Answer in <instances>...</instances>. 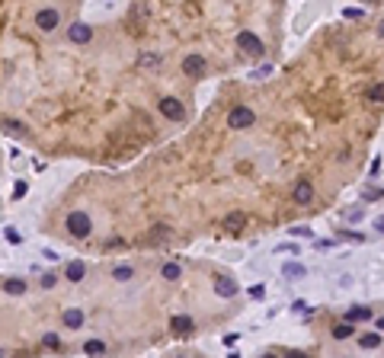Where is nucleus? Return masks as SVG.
I'll list each match as a JSON object with an SVG mask.
<instances>
[{"label":"nucleus","instance_id":"5701e85b","mask_svg":"<svg viewBox=\"0 0 384 358\" xmlns=\"http://www.w3.org/2000/svg\"><path fill=\"white\" fill-rule=\"evenodd\" d=\"M42 345H45V349H58V345H61V339H58L55 333H45V339H42Z\"/></svg>","mask_w":384,"mask_h":358},{"label":"nucleus","instance_id":"dca6fc26","mask_svg":"<svg viewBox=\"0 0 384 358\" xmlns=\"http://www.w3.org/2000/svg\"><path fill=\"white\" fill-rule=\"evenodd\" d=\"M358 345H362V349H378L381 336H378V333H365V336H358Z\"/></svg>","mask_w":384,"mask_h":358},{"label":"nucleus","instance_id":"7ed1b4c3","mask_svg":"<svg viewBox=\"0 0 384 358\" xmlns=\"http://www.w3.org/2000/svg\"><path fill=\"white\" fill-rule=\"evenodd\" d=\"M237 45H240L247 55H253V58H259L262 52H266L262 39H259V35H253V32H240V35H237Z\"/></svg>","mask_w":384,"mask_h":358},{"label":"nucleus","instance_id":"7c9ffc66","mask_svg":"<svg viewBox=\"0 0 384 358\" xmlns=\"http://www.w3.org/2000/svg\"><path fill=\"white\" fill-rule=\"evenodd\" d=\"M378 227H381V231H384V218H381V221H378Z\"/></svg>","mask_w":384,"mask_h":358},{"label":"nucleus","instance_id":"2eb2a0df","mask_svg":"<svg viewBox=\"0 0 384 358\" xmlns=\"http://www.w3.org/2000/svg\"><path fill=\"white\" fill-rule=\"evenodd\" d=\"M160 275L166 278V282H176L179 275H183V269L176 266V262H163V269H160Z\"/></svg>","mask_w":384,"mask_h":358},{"label":"nucleus","instance_id":"393cba45","mask_svg":"<svg viewBox=\"0 0 384 358\" xmlns=\"http://www.w3.org/2000/svg\"><path fill=\"white\" fill-rule=\"evenodd\" d=\"M343 16H346V19H358V16H362V10H355V7H349V10H343Z\"/></svg>","mask_w":384,"mask_h":358},{"label":"nucleus","instance_id":"20e7f679","mask_svg":"<svg viewBox=\"0 0 384 358\" xmlns=\"http://www.w3.org/2000/svg\"><path fill=\"white\" fill-rule=\"evenodd\" d=\"M292 198L298 205H310V201H314V186H310L307 179H298L295 189H292Z\"/></svg>","mask_w":384,"mask_h":358},{"label":"nucleus","instance_id":"cd10ccee","mask_svg":"<svg viewBox=\"0 0 384 358\" xmlns=\"http://www.w3.org/2000/svg\"><path fill=\"white\" fill-rule=\"evenodd\" d=\"M292 234H298V237H310V231H307V227H292Z\"/></svg>","mask_w":384,"mask_h":358},{"label":"nucleus","instance_id":"ddd939ff","mask_svg":"<svg viewBox=\"0 0 384 358\" xmlns=\"http://www.w3.org/2000/svg\"><path fill=\"white\" fill-rule=\"evenodd\" d=\"M83 275H87V266H83L80 259H77V262H70V266H67V282H80Z\"/></svg>","mask_w":384,"mask_h":358},{"label":"nucleus","instance_id":"6ab92c4d","mask_svg":"<svg viewBox=\"0 0 384 358\" xmlns=\"http://www.w3.org/2000/svg\"><path fill=\"white\" fill-rule=\"evenodd\" d=\"M83 352H87V355H103V352H106V345H103L100 339H90L87 345H83Z\"/></svg>","mask_w":384,"mask_h":358},{"label":"nucleus","instance_id":"f257e3e1","mask_svg":"<svg viewBox=\"0 0 384 358\" xmlns=\"http://www.w3.org/2000/svg\"><path fill=\"white\" fill-rule=\"evenodd\" d=\"M253 122H256V115H253V109H247V106H234V109L227 112V125H231L234 131H244Z\"/></svg>","mask_w":384,"mask_h":358},{"label":"nucleus","instance_id":"f3484780","mask_svg":"<svg viewBox=\"0 0 384 358\" xmlns=\"http://www.w3.org/2000/svg\"><path fill=\"white\" fill-rule=\"evenodd\" d=\"M112 278L115 282H128V278H135V269H131V266H115L112 269Z\"/></svg>","mask_w":384,"mask_h":358},{"label":"nucleus","instance_id":"a211bd4d","mask_svg":"<svg viewBox=\"0 0 384 358\" xmlns=\"http://www.w3.org/2000/svg\"><path fill=\"white\" fill-rule=\"evenodd\" d=\"M346 320H349V323H355V320H371V310L368 307H355V310L346 314Z\"/></svg>","mask_w":384,"mask_h":358},{"label":"nucleus","instance_id":"39448f33","mask_svg":"<svg viewBox=\"0 0 384 358\" xmlns=\"http://www.w3.org/2000/svg\"><path fill=\"white\" fill-rule=\"evenodd\" d=\"M35 22H39V29H42V32H55V29H58V22H61V16H58V10H39Z\"/></svg>","mask_w":384,"mask_h":358},{"label":"nucleus","instance_id":"f03ea898","mask_svg":"<svg viewBox=\"0 0 384 358\" xmlns=\"http://www.w3.org/2000/svg\"><path fill=\"white\" fill-rule=\"evenodd\" d=\"M67 231L74 234V237H90V214L70 211V214H67Z\"/></svg>","mask_w":384,"mask_h":358},{"label":"nucleus","instance_id":"9d476101","mask_svg":"<svg viewBox=\"0 0 384 358\" xmlns=\"http://www.w3.org/2000/svg\"><path fill=\"white\" fill-rule=\"evenodd\" d=\"M170 326H173V333H176V336H189V333L196 329V323H192V317H183V314H179V317H173V320H170Z\"/></svg>","mask_w":384,"mask_h":358},{"label":"nucleus","instance_id":"2f4dec72","mask_svg":"<svg viewBox=\"0 0 384 358\" xmlns=\"http://www.w3.org/2000/svg\"><path fill=\"white\" fill-rule=\"evenodd\" d=\"M365 4H368V0H365Z\"/></svg>","mask_w":384,"mask_h":358},{"label":"nucleus","instance_id":"bb28decb","mask_svg":"<svg viewBox=\"0 0 384 358\" xmlns=\"http://www.w3.org/2000/svg\"><path fill=\"white\" fill-rule=\"evenodd\" d=\"M7 240H10V243H19V234H16L13 227H10V231H7Z\"/></svg>","mask_w":384,"mask_h":358},{"label":"nucleus","instance_id":"b1692460","mask_svg":"<svg viewBox=\"0 0 384 358\" xmlns=\"http://www.w3.org/2000/svg\"><path fill=\"white\" fill-rule=\"evenodd\" d=\"M4 128H7V131H13V135H26V128H22L19 122H4Z\"/></svg>","mask_w":384,"mask_h":358},{"label":"nucleus","instance_id":"412c9836","mask_svg":"<svg viewBox=\"0 0 384 358\" xmlns=\"http://www.w3.org/2000/svg\"><path fill=\"white\" fill-rule=\"evenodd\" d=\"M4 288H7V294H22V291H26V282H19V278H16V282H7Z\"/></svg>","mask_w":384,"mask_h":358},{"label":"nucleus","instance_id":"c756f323","mask_svg":"<svg viewBox=\"0 0 384 358\" xmlns=\"http://www.w3.org/2000/svg\"><path fill=\"white\" fill-rule=\"evenodd\" d=\"M378 329H384V320H378Z\"/></svg>","mask_w":384,"mask_h":358},{"label":"nucleus","instance_id":"4468645a","mask_svg":"<svg viewBox=\"0 0 384 358\" xmlns=\"http://www.w3.org/2000/svg\"><path fill=\"white\" fill-rule=\"evenodd\" d=\"M349 336H355L349 320H346V323H333V339H349Z\"/></svg>","mask_w":384,"mask_h":358},{"label":"nucleus","instance_id":"aec40b11","mask_svg":"<svg viewBox=\"0 0 384 358\" xmlns=\"http://www.w3.org/2000/svg\"><path fill=\"white\" fill-rule=\"evenodd\" d=\"M282 272H285V275H288V278H301V275H304V269H301V266H298V262H288V266H285Z\"/></svg>","mask_w":384,"mask_h":358},{"label":"nucleus","instance_id":"4be33fe9","mask_svg":"<svg viewBox=\"0 0 384 358\" xmlns=\"http://www.w3.org/2000/svg\"><path fill=\"white\" fill-rule=\"evenodd\" d=\"M368 99H375V103H384V83H375V87L368 90Z\"/></svg>","mask_w":384,"mask_h":358},{"label":"nucleus","instance_id":"6e6552de","mask_svg":"<svg viewBox=\"0 0 384 358\" xmlns=\"http://www.w3.org/2000/svg\"><path fill=\"white\" fill-rule=\"evenodd\" d=\"M214 291H218L221 297H234V294L240 291V285H237L234 278H224V275H221V278H214Z\"/></svg>","mask_w":384,"mask_h":358},{"label":"nucleus","instance_id":"0eeeda50","mask_svg":"<svg viewBox=\"0 0 384 358\" xmlns=\"http://www.w3.org/2000/svg\"><path fill=\"white\" fill-rule=\"evenodd\" d=\"M90 39H93V29L87 22H74V26H70V42L74 45H87Z\"/></svg>","mask_w":384,"mask_h":358},{"label":"nucleus","instance_id":"9b49d317","mask_svg":"<svg viewBox=\"0 0 384 358\" xmlns=\"http://www.w3.org/2000/svg\"><path fill=\"white\" fill-rule=\"evenodd\" d=\"M64 326H67V329H80V326H83V314H80L77 307H67V310H64Z\"/></svg>","mask_w":384,"mask_h":358},{"label":"nucleus","instance_id":"a878e982","mask_svg":"<svg viewBox=\"0 0 384 358\" xmlns=\"http://www.w3.org/2000/svg\"><path fill=\"white\" fill-rule=\"evenodd\" d=\"M141 64H144V67H151V64H157V55H144V58H141Z\"/></svg>","mask_w":384,"mask_h":358},{"label":"nucleus","instance_id":"f8f14e48","mask_svg":"<svg viewBox=\"0 0 384 358\" xmlns=\"http://www.w3.org/2000/svg\"><path fill=\"white\" fill-rule=\"evenodd\" d=\"M244 224H247L244 211H231V214H227V218H224V227H227V231H240V227H244Z\"/></svg>","mask_w":384,"mask_h":358},{"label":"nucleus","instance_id":"423d86ee","mask_svg":"<svg viewBox=\"0 0 384 358\" xmlns=\"http://www.w3.org/2000/svg\"><path fill=\"white\" fill-rule=\"evenodd\" d=\"M160 112H163L166 118H173V122H179V118L186 115V109H183V103H179V99H173V96H166V99H160Z\"/></svg>","mask_w":384,"mask_h":358},{"label":"nucleus","instance_id":"c85d7f7f","mask_svg":"<svg viewBox=\"0 0 384 358\" xmlns=\"http://www.w3.org/2000/svg\"><path fill=\"white\" fill-rule=\"evenodd\" d=\"M378 35H381V39H384V19H381V26H378Z\"/></svg>","mask_w":384,"mask_h":358},{"label":"nucleus","instance_id":"1a4fd4ad","mask_svg":"<svg viewBox=\"0 0 384 358\" xmlns=\"http://www.w3.org/2000/svg\"><path fill=\"white\" fill-rule=\"evenodd\" d=\"M202 70H205V58H202V55H189L186 61H183V74H189V77L202 74Z\"/></svg>","mask_w":384,"mask_h":358}]
</instances>
